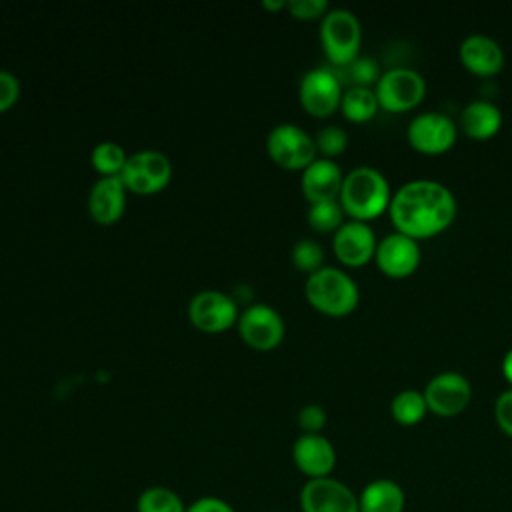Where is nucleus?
Instances as JSON below:
<instances>
[{
    "mask_svg": "<svg viewBox=\"0 0 512 512\" xmlns=\"http://www.w3.org/2000/svg\"><path fill=\"white\" fill-rule=\"evenodd\" d=\"M378 108H380V104H378L376 92L370 86H348L342 92L340 110L352 122L370 120Z\"/></svg>",
    "mask_w": 512,
    "mask_h": 512,
    "instance_id": "obj_22",
    "label": "nucleus"
},
{
    "mask_svg": "<svg viewBox=\"0 0 512 512\" xmlns=\"http://www.w3.org/2000/svg\"><path fill=\"white\" fill-rule=\"evenodd\" d=\"M392 192L386 176L372 166H356L344 174L338 202L354 220L380 216L390 204Z\"/></svg>",
    "mask_w": 512,
    "mask_h": 512,
    "instance_id": "obj_2",
    "label": "nucleus"
},
{
    "mask_svg": "<svg viewBox=\"0 0 512 512\" xmlns=\"http://www.w3.org/2000/svg\"><path fill=\"white\" fill-rule=\"evenodd\" d=\"M422 392H424L428 410H432L438 416L460 414L472 398L470 380L458 370H442L434 374L426 382Z\"/></svg>",
    "mask_w": 512,
    "mask_h": 512,
    "instance_id": "obj_10",
    "label": "nucleus"
},
{
    "mask_svg": "<svg viewBox=\"0 0 512 512\" xmlns=\"http://www.w3.org/2000/svg\"><path fill=\"white\" fill-rule=\"evenodd\" d=\"M458 136L456 122L438 110H426L408 122L406 138L412 148L424 154H440L452 148Z\"/></svg>",
    "mask_w": 512,
    "mask_h": 512,
    "instance_id": "obj_8",
    "label": "nucleus"
},
{
    "mask_svg": "<svg viewBox=\"0 0 512 512\" xmlns=\"http://www.w3.org/2000/svg\"><path fill=\"white\" fill-rule=\"evenodd\" d=\"M494 418L500 430L512 436V388H506L498 394L494 402Z\"/></svg>",
    "mask_w": 512,
    "mask_h": 512,
    "instance_id": "obj_32",
    "label": "nucleus"
},
{
    "mask_svg": "<svg viewBox=\"0 0 512 512\" xmlns=\"http://www.w3.org/2000/svg\"><path fill=\"white\" fill-rule=\"evenodd\" d=\"M120 178L130 192L154 194L170 182L172 162L160 150H140L128 156Z\"/></svg>",
    "mask_w": 512,
    "mask_h": 512,
    "instance_id": "obj_7",
    "label": "nucleus"
},
{
    "mask_svg": "<svg viewBox=\"0 0 512 512\" xmlns=\"http://www.w3.org/2000/svg\"><path fill=\"white\" fill-rule=\"evenodd\" d=\"M126 186L120 176H100L88 192V212L98 224H114L126 208Z\"/></svg>",
    "mask_w": 512,
    "mask_h": 512,
    "instance_id": "obj_18",
    "label": "nucleus"
},
{
    "mask_svg": "<svg viewBox=\"0 0 512 512\" xmlns=\"http://www.w3.org/2000/svg\"><path fill=\"white\" fill-rule=\"evenodd\" d=\"M460 62L478 76H492L504 66L500 42L484 32H470L458 46Z\"/></svg>",
    "mask_w": 512,
    "mask_h": 512,
    "instance_id": "obj_17",
    "label": "nucleus"
},
{
    "mask_svg": "<svg viewBox=\"0 0 512 512\" xmlns=\"http://www.w3.org/2000/svg\"><path fill=\"white\" fill-rule=\"evenodd\" d=\"M268 156L282 168H306L316 158V142L304 128L292 122L276 124L266 136Z\"/></svg>",
    "mask_w": 512,
    "mask_h": 512,
    "instance_id": "obj_6",
    "label": "nucleus"
},
{
    "mask_svg": "<svg viewBox=\"0 0 512 512\" xmlns=\"http://www.w3.org/2000/svg\"><path fill=\"white\" fill-rule=\"evenodd\" d=\"M342 82L340 76L326 68L316 66L310 68L298 84V98L306 112L312 116H328L332 114L342 100Z\"/></svg>",
    "mask_w": 512,
    "mask_h": 512,
    "instance_id": "obj_9",
    "label": "nucleus"
},
{
    "mask_svg": "<svg viewBox=\"0 0 512 512\" xmlns=\"http://www.w3.org/2000/svg\"><path fill=\"white\" fill-rule=\"evenodd\" d=\"M390 412L398 424H404V426L418 424L428 412L424 392L416 388H404L396 392L390 402Z\"/></svg>",
    "mask_w": 512,
    "mask_h": 512,
    "instance_id": "obj_23",
    "label": "nucleus"
},
{
    "mask_svg": "<svg viewBox=\"0 0 512 512\" xmlns=\"http://www.w3.org/2000/svg\"><path fill=\"white\" fill-rule=\"evenodd\" d=\"M304 294L316 310L330 316H344L352 312L360 300L356 280L336 266H322L308 274Z\"/></svg>",
    "mask_w": 512,
    "mask_h": 512,
    "instance_id": "obj_3",
    "label": "nucleus"
},
{
    "mask_svg": "<svg viewBox=\"0 0 512 512\" xmlns=\"http://www.w3.org/2000/svg\"><path fill=\"white\" fill-rule=\"evenodd\" d=\"M378 238L372 226L364 220H344L340 228L334 232L332 248L340 262L348 266H362L366 264L376 252Z\"/></svg>",
    "mask_w": 512,
    "mask_h": 512,
    "instance_id": "obj_14",
    "label": "nucleus"
},
{
    "mask_svg": "<svg viewBox=\"0 0 512 512\" xmlns=\"http://www.w3.org/2000/svg\"><path fill=\"white\" fill-rule=\"evenodd\" d=\"M284 318L276 308L264 302L248 306L238 316V332L242 340L256 350H270L284 338Z\"/></svg>",
    "mask_w": 512,
    "mask_h": 512,
    "instance_id": "obj_12",
    "label": "nucleus"
},
{
    "mask_svg": "<svg viewBox=\"0 0 512 512\" xmlns=\"http://www.w3.org/2000/svg\"><path fill=\"white\" fill-rule=\"evenodd\" d=\"M344 174L330 158H314L302 172V192L312 202L338 200Z\"/></svg>",
    "mask_w": 512,
    "mask_h": 512,
    "instance_id": "obj_19",
    "label": "nucleus"
},
{
    "mask_svg": "<svg viewBox=\"0 0 512 512\" xmlns=\"http://www.w3.org/2000/svg\"><path fill=\"white\" fill-rule=\"evenodd\" d=\"M502 126L500 108L488 98L470 100L460 112V128L472 138H490Z\"/></svg>",
    "mask_w": 512,
    "mask_h": 512,
    "instance_id": "obj_20",
    "label": "nucleus"
},
{
    "mask_svg": "<svg viewBox=\"0 0 512 512\" xmlns=\"http://www.w3.org/2000/svg\"><path fill=\"white\" fill-rule=\"evenodd\" d=\"M308 224L318 232H336L344 222V208L338 200H324L312 202L306 212Z\"/></svg>",
    "mask_w": 512,
    "mask_h": 512,
    "instance_id": "obj_26",
    "label": "nucleus"
},
{
    "mask_svg": "<svg viewBox=\"0 0 512 512\" xmlns=\"http://www.w3.org/2000/svg\"><path fill=\"white\" fill-rule=\"evenodd\" d=\"M374 258L384 274L394 278L408 276L420 264V244L416 238L394 230L378 240Z\"/></svg>",
    "mask_w": 512,
    "mask_h": 512,
    "instance_id": "obj_15",
    "label": "nucleus"
},
{
    "mask_svg": "<svg viewBox=\"0 0 512 512\" xmlns=\"http://www.w3.org/2000/svg\"><path fill=\"white\" fill-rule=\"evenodd\" d=\"M138 512H186L180 496L166 486H150L138 496Z\"/></svg>",
    "mask_w": 512,
    "mask_h": 512,
    "instance_id": "obj_24",
    "label": "nucleus"
},
{
    "mask_svg": "<svg viewBox=\"0 0 512 512\" xmlns=\"http://www.w3.org/2000/svg\"><path fill=\"white\" fill-rule=\"evenodd\" d=\"M238 316L236 300L214 288L196 292L188 304V318L202 332H222L238 322Z\"/></svg>",
    "mask_w": 512,
    "mask_h": 512,
    "instance_id": "obj_11",
    "label": "nucleus"
},
{
    "mask_svg": "<svg viewBox=\"0 0 512 512\" xmlns=\"http://www.w3.org/2000/svg\"><path fill=\"white\" fill-rule=\"evenodd\" d=\"M326 418V410L316 402L304 404L298 410V426L304 430V434H320V430L326 426Z\"/></svg>",
    "mask_w": 512,
    "mask_h": 512,
    "instance_id": "obj_30",
    "label": "nucleus"
},
{
    "mask_svg": "<svg viewBox=\"0 0 512 512\" xmlns=\"http://www.w3.org/2000/svg\"><path fill=\"white\" fill-rule=\"evenodd\" d=\"M286 8L294 18L308 20V18L324 16L328 12V2L326 0H288Z\"/></svg>",
    "mask_w": 512,
    "mask_h": 512,
    "instance_id": "obj_31",
    "label": "nucleus"
},
{
    "mask_svg": "<svg viewBox=\"0 0 512 512\" xmlns=\"http://www.w3.org/2000/svg\"><path fill=\"white\" fill-rule=\"evenodd\" d=\"M320 40L332 64H350L358 56L362 42V26L358 16L348 8H330L320 22Z\"/></svg>",
    "mask_w": 512,
    "mask_h": 512,
    "instance_id": "obj_4",
    "label": "nucleus"
},
{
    "mask_svg": "<svg viewBox=\"0 0 512 512\" xmlns=\"http://www.w3.org/2000/svg\"><path fill=\"white\" fill-rule=\"evenodd\" d=\"M390 220L398 232L412 238H426L448 228L456 216L452 190L430 178L404 182L390 198Z\"/></svg>",
    "mask_w": 512,
    "mask_h": 512,
    "instance_id": "obj_1",
    "label": "nucleus"
},
{
    "mask_svg": "<svg viewBox=\"0 0 512 512\" xmlns=\"http://www.w3.org/2000/svg\"><path fill=\"white\" fill-rule=\"evenodd\" d=\"M292 460L310 480L324 478L334 470L336 450L326 436L302 432L292 446Z\"/></svg>",
    "mask_w": 512,
    "mask_h": 512,
    "instance_id": "obj_16",
    "label": "nucleus"
},
{
    "mask_svg": "<svg viewBox=\"0 0 512 512\" xmlns=\"http://www.w3.org/2000/svg\"><path fill=\"white\" fill-rule=\"evenodd\" d=\"M502 372H504L506 380L512 384V348H508L502 358Z\"/></svg>",
    "mask_w": 512,
    "mask_h": 512,
    "instance_id": "obj_35",
    "label": "nucleus"
},
{
    "mask_svg": "<svg viewBox=\"0 0 512 512\" xmlns=\"http://www.w3.org/2000/svg\"><path fill=\"white\" fill-rule=\"evenodd\" d=\"M346 76L350 78L352 86H370L378 82L380 78V64L372 56H356L350 64L344 66Z\"/></svg>",
    "mask_w": 512,
    "mask_h": 512,
    "instance_id": "obj_28",
    "label": "nucleus"
},
{
    "mask_svg": "<svg viewBox=\"0 0 512 512\" xmlns=\"http://www.w3.org/2000/svg\"><path fill=\"white\" fill-rule=\"evenodd\" d=\"M186 512H236L228 502L214 498V496H204L198 498L196 502H192Z\"/></svg>",
    "mask_w": 512,
    "mask_h": 512,
    "instance_id": "obj_34",
    "label": "nucleus"
},
{
    "mask_svg": "<svg viewBox=\"0 0 512 512\" xmlns=\"http://www.w3.org/2000/svg\"><path fill=\"white\" fill-rule=\"evenodd\" d=\"M90 160H92V166L102 176H120L128 156L120 144H116L112 140H104L92 148Z\"/></svg>",
    "mask_w": 512,
    "mask_h": 512,
    "instance_id": "obj_25",
    "label": "nucleus"
},
{
    "mask_svg": "<svg viewBox=\"0 0 512 512\" xmlns=\"http://www.w3.org/2000/svg\"><path fill=\"white\" fill-rule=\"evenodd\" d=\"M300 508L302 512H360L352 488L332 476L308 480L300 490Z\"/></svg>",
    "mask_w": 512,
    "mask_h": 512,
    "instance_id": "obj_13",
    "label": "nucleus"
},
{
    "mask_svg": "<svg viewBox=\"0 0 512 512\" xmlns=\"http://www.w3.org/2000/svg\"><path fill=\"white\" fill-rule=\"evenodd\" d=\"M18 96H20L18 78L12 72L0 68V112L8 110L18 100Z\"/></svg>",
    "mask_w": 512,
    "mask_h": 512,
    "instance_id": "obj_33",
    "label": "nucleus"
},
{
    "mask_svg": "<svg viewBox=\"0 0 512 512\" xmlns=\"http://www.w3.org/2000/svg\"><path fill=\"white\" fill-rule=\"evenodd\" d=\"M380 108L402 112L414 108L426 94L424 76L410 66H392L384 70L374 86Z\"/></svg>",
    "mask_w": 512,
    "mask_h": 512,
    "instance_id": "obj_5",
    "label": "nucleus"
},
{
    "mask_svg": "<svg viewBox=\"0 0 512 512\" xmlns=\"http://www.w3.org/2000/svg\"><path fill=\"white\" fill-rule=\"evenodd\" d=\"M314 142H316V150L322 152L324 158H330L344 152L348 144V134L338 124H326L314 134Z\"/></svg>",
    "mask_w": 512,
    "mask_h": 512,
    "instance_id": "obj_29",
    "label": "nucleus"
},
{
    "mask_svg": "<svg viewBox=\"0 0 512 512\" xmlns=\"http://www.w3.org/2000/svg\"><path fill=\"white\" fill-rule=\"evenodd\" d=\"M322 260H324V250L322 246L312 240V238H300L294 242L292 246V262L298 270L302 272H316L318 268H322Z\"/></svg>",
    "mask_w": 512,
    "mask_h": 512,
    "instance_id": "obj_27",
    "label": "nucleus"
},
{
    "mask_svg": "<svg viewBox=\"0 0 512 512\" xmlns=\"http://www.w3.org/2000/svg\"><path fill=\"white\" fill-rule=\"evenodd\" d=\"M262 6L270 8V10H278V8H286V2L284 0H264Z\"/></svg>",
    "mask_w": 512,
    "mask_h": 512,
    "instance_id": "obj_36",
    "label": "nucleus"
},
{
    "mask_svg": "<svg viewBox=\"0 0 512 512\" xmlns=\"http://www.w3.org/2000/svg\"><path fill=\"white\" fill-rule=\"evenodd\" d=\"M406 504L404 490L390 478H378L364 486L358 496L360 512H402Z\"/></svg>",
    "mask_w": 512,
    "mask_h": 512,
    "instance_id": "obj_21",
    "label": "nucleus"
}]
</instances>
